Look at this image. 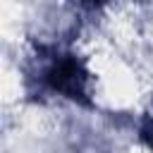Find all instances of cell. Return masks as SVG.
<instances>
[{
  "mask_svg": "<svg viewBox=\"0 0 153 153\" xmlns=\"http://www.w3.org/2000/svg\"><path fill=\"white\" fill-rule=\"evenodd\" d=\"M151 143H153V134H151Z\"/></svg>",
  "mask_w": 153,
  "mask_h": 153,
  "instance_id": "obj_1",
  "label": "cell"
}]
</instances>
